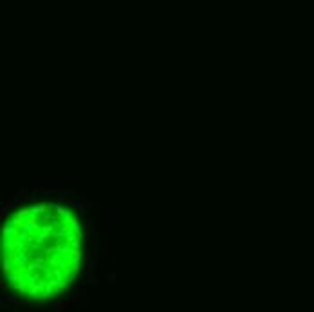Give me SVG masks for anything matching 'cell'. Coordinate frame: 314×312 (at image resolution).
Masks as SVG:
<instances>
[{
    "mask_svg": "<svg viewBox=\"0 0 314 312\" xmlns=\"http://www.w3.org/2000/svg\"><path fill=\"white\" fill-rule=\"evenodd\" d=\"M81 256L80 220L65 206H27L4 224V274L11 289L25 298L44 301L63 294L80 272Z\"/></svg>",
    "mask_w": 314,
    "mask_h": 312,
    "instance_id": "6da1fadb",
    "label": "cell"
}]
</instances>
